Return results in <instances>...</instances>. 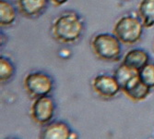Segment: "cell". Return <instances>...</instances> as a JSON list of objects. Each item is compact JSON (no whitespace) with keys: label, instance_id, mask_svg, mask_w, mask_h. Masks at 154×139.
Instances as JSON below:
<instances>
[{"label":"cell","instance_id":"cell-1","mask_svg":"<svg viewBox=\"0 0 154 139\" xmlns=\"http://www.w3.org/2000/svg\"><path fill=\"white\" fill-rule=\"evenodd\" d=\"M84 21L75 11H66L55 19L52 25L54 38L62 44H73L81 38Z\"/></svg>","mask_w":154,"mask_h":139},{"label":"cell","instance_id":"cell-2","mask_svg":"<svg viewBox=\"0 0 154 139\" xmlns=\"http://www.w3.org/2000/svg\"><path fill=\"white\" fill-rule=\"evenodd\" d=\"M91 49L98 59L103 61H118L122 56V42L108 33L96 34L91 40Z\"/></svg>","mask_w":154,"mask_h":139},{"label":"cell","instance_id":"cell-3","mask_svg":"<svg viewBox=\"0 0 154 139\" xmlns=\"http://www.w3.org/2000/svg\"><path fill=\"white\" fill-rule=\"evenodd\" d=\"M144 27L140 18L127 15L116 21L114 27V34L122 42V44L131 46L140 40Z\"/></svg>","mask_w":154,"mask_h":139},{"label":"cell","instance_id":"cell-4","mask_svg":"<svg viewBox=\"0 0 154 139\" xmlns=\"http://www.w3.org/2000/svg\"><path fill=\"white\" fill-rule=\"evenodd\" d=\"M24 88L32 99L49 95L54 87L52 77L43 72L31 73L24 78Z\"/></svg>","mask_w":154,"mask_h":139},{"label":"cell","instance_id":"cell-5","mask_svg":"<svg viewBox=\"0 0 154 139\" xmlns=\"http://www.w3.org/2000/svg\"><path fill=\"white\" fill-rule=\"evenodd\" d=\"M55 103L50 95H43L35 99L32 105L31 115L33 121L41 126H45L54 118Z\"/></svg>","mask_w":154,"mask_h":139},{"label":"cell","instance_id":"cell-6","mask_svg":"<svg viewBox=\"0 0 154 139\" xmlns=\"http://www.w3.org/2000/svg\"><path fill=\"white\" fill-rule=\"evenodd\" d=\"M93 90L103 99H113L121 91V87L114 75L99 74L92 80Z\"/></svg>","mask_w":154,"mask_h":139},{"label":"cell","instance_id":"cell-7","mask_svg":"<svg viewBox=\"0 0 154 139\" xmlns=\"http://www.w3.org/2000/svg\"><path fill=\"white\" fill-rule=\"evenodd\" d=\"M150 87L140 80L137 73L127 82V85L122 88V91L132 101L140 102L147 99L150 93Z\"/></svg>","mask_w":154,"mask_h":139},{"label":"cell","instance_id":"cell-8","mask_svg":"<svg viewBox=\"0 0 154 139\" xmlns=\"http://www.w3.org/2000/svg\"><path fill=\"white\" fill-rule=\"evenodd\" d=\"M72 130L65 121H57L45 125L41 131L40 138L43 139H70Z\"/></svg>","mask_w":154,"mask_h":139},{"label":"cell","instance_id":"cell-9","mask_svg":"<svg viewBox=\"0 0 154 139\" xmlns=\"http://www.w3.org/2000/svg\"><path fill=\"white\" fill-rule=\"evenodd\" d=\"M48 5V0H18V8L24 17L33 19L41 16Z\"/></svg>","mask_w":154,"mask_h":139},{"label":"cell","instance_id":"cell-10","mask_svg":"<svg viewBox=\"0 0 154 139\" xmlns=\"http://www.w3.org/2000/svg\"><path fill=\"white\" fill-rule=\"evenodd\" d=\"M149 55L146 50L141 48H134L125 54L122 63L137 72H139L146 64L149 63Z\"/></svg>","mask_w":154,"mask_h":139},{"label":"cell","instance_id":"cell-11","mask_svg":"<svg viewBox=\"0 0 154 139\" xmlns=\"http://www.w3.org/2000/svg\"><path fill=\"white\" fill-rule=\"evenodd\" d=\"M138 16L145 28L154 26V0H141L138 6Z\"/></svg>","mask_w":154,"mask_h":139},{"label":"cell","instance_id":"cell-12","mask_svg":"<svg viewBox=\"0 0 154 139\" xmlns=\"http://www.w3.org/2000/svg\"><path fill=\"white\" fill-rule=\"evenodd\" d=\"M17 11L11 3L7 0H0V25L10 26L16 21Z\"/></svg>","mask_w":154,"mask_h":139},{"label":"cell","instance_id":"cell-13","mask_svg":"<svg viewBox=\"0 0 154 139\" xmlns=\"http://www.w3.org/2000/svg\"><path fill=\"white\" fill-rule=\"evenodd\" d=\"M137 73H138V72L135 71V70H133L128 66H125L123 63L116 70L114 76L119 83V86L121 87V91H122V88L127 85V82L130 79H132L134 76H136Z\"/></svg>","mask_w":154,"mask_h":139},{"label":"cell","instance_id":"cell-14","mask_svg":"<svg viewBox=\"0 0 154 139\" xmlns=\"http://www.w3.org/2000/svg\"><path fill=\"white\" fill-rule=\"evenodd\" d=\"M15 73V66L7 57H0V81L1 82H8Z\"/></svg>","mask_w":154,"mask_h":139},{"label":"cell","instance_id":"cell-15","mask_svg":"<svg viewBox=\"0 0 154 139\" xmlns=\"http://www.w3.org/2000/svg\"><path fill=\"white\" fill-rule=\"evenodd\" d=\"M140 80L151 89L154 88V63L149 62L138 72Z\"/></svg>","mask_w":154,"mask_h":139},{"label":"cell","instance_id":"cell-16","mask_svg":"<svg viewBox=\"0 0 154 139\" xmlns=\"http://www.w3.org/2000/svg\"><path fill=\"white\" fill-rule=\"evenodd\" d=\"M51 1L55 5V6H57V7H59V6H62V5H64V4H66L68 0H51Z\"/></svg>","mask_w":154,"mask_h":139},{"label":"cell","instance_id":"cell-17","mask_svg":"<svg viewBox=\"0 0 154 139\" xmlns=\"http://www.w3.org/2000/svg\"><path fill=\"white\" fill-rule=\"evenodd\" d=\"M124 1H127V0H124Z\"/></svg>","mask_w":154,"mask_h":139}]
</instances>
